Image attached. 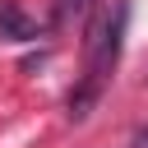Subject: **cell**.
Masks as SVG:
<instances>
[{
    "label": "cell",
    "mask_w": 148,
    "mask_h": 148,
    "mask_svg": "<svg viewBox=\"0 0 148 148\" xmlns=\"http://www.w3.org/2000/svg\"><path fill=\"white\" fill-rule=\"evenodd\" d=\"M125 23H130V5L116 0L111 9H102L92 23H88V83L102 88V79L111 74L116 56H120V37H125Z\"/></svg>",
    "instance_id": "cell-1"
},
{
    "label": "cell",
    "mask_w": 148,
    "mask_h": 148,
    "mask_svg": "<svg viewBox=\"0 0 148 148\" xmlns=\"http://www.w3.org/2000/svg\"><path fill=\"white\" fill-rule=\"evenodd\" d=\"M130 148H148V130H139V134L130 139Z\"/></svg>",
    "instance_id": "cell-4"
},
{
    "label": "cell",
    "mask_w": 148,
    "mask_h": 148,
    "mask_svg": "<svg viewBox=\"0 0 148 148\" xmlns=\"http://www.w3.org/2000/svg\"><path fill=\"white\" fill-rule=\"evenodd\" d=\"M0 37H5V42H32V37H42V23H37L23 5L0 0Z\"/></svg>",
    "instance_id": "cell-2"
},
{
    "label": "cell",
    "mask_w": 148,
    "mask_h": 148,
    "mask_svg": "<svg viewBox=\"0 0 148 148\" xmlns=\"http://www.w3.org/2000/svg\"><path fill=\"white\" fill-rule=\"evenodd\" d=\"M88 0H60V14H74V9H83Z\"/></svg>",
    "instance_id": "cell-3"
}]
</instances>
